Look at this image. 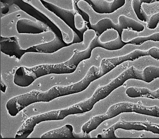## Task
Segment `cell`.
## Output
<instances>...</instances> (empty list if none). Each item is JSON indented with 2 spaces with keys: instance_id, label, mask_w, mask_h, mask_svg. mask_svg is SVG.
Returning a JSON list of instances; mask_svg holds the SVG:
<instances>
[{
  "instance_id": "cell-1",
  "label": "cell",
  "mask_w": 159,
  "mask_h": 139,
  "mask_svg": "<svg viewBox=\"0 0 159 139\" xmlns=\"http://www.w3.org/2000/svg\"><path fill=\"white\" fill-rule=\"evenodd\" d=\"M99 74V67L92 65L83 78L76 83L67 85L55 86L45 92L34 90L13 97L6 103L8 114L14 117L24 108L34 103L49 102L58 98L81 92L86 89L92 82L100 78Z\"/></svg>"
},
{
  "instance_id": "cell-12",
  "label": "cell",
  "mask_w": 159,
  "mask_h": 139,
  "mask_svg": "<svg viewBox=\"0 0 159 139\" xmlns=\"http://www.w3.org/2000/svg\"><path fill=\"white\" fill-rule=\"evenodd\" d=\"M19 39L16 36L4 38L1 37V51L10 57L20 60L23 56V49L19 44Z\"/></svg>"
},
{
  "instance_id": "cell-15",
  "label": "cell",
  "mask_w": 159,
  "mask_h": 139,
  "mask_svg": "<svg viewBox=\"0 0 159 139\" xmlns=\"http://www.w3.org/2000/svg\"><path fill=\"white\" fill-rule=\"evenodd\" d=\"M125 93L131 98L142 97L159 100V88L152 91L145 87H130L126 90Z\"/></svg>"
},
{
  "instance_id": "cell-19",
  "label": "cell",
  "mask_w": 159,
  "mask_h": 139,
  "mask_svg": "<svg viewBox=\"0 0 159 139\" xmlns=\"http://www.w3.org/2000/svg\"><path fill=\"white\" fill-rule=\"evenodd\" d=\"M142 3L143 2H142V0H133L131 2V5L138 18L141 21H144L145 19L141 8Z\"/></svg>"
},
{
  "instance_id": "cell-10",
  "label": "cell",
  "mask_w": 159,
  "mask_h": 139,
  "mask_svg": "<svg viewBox=\"0 0 159 139\" xmlns=\"http://www.w3.org/2000/svg\"><path fill=\"white\" fill-rule=\"evenodd\" d=\"M98 40L101 48L109 51L121 49L126 44L118 32L113 29L103 32L98 36Z\"/></svg>"
},
{
  "instance_id": "cell-11",
  "label": "cell",
  "mask_w": 159,
  "mask_h": 139,
  "mask_svg": "<svg viewBox=\"0 0 159 139\" xmlns=\"http://www.w3.org/2000/svg\"><path fill=\"white\" fill-rule=\"evenodd\" d=\"M19 34H39L51 30L50 27L40 21H34L26 18L20 19L16 24Z\"/></svg>"
},
{
  "instance_id": "cell-22",
  "label": "cell",
  "mask_w": 159,
  "mask_h": 139,
  "mask_svg": "<svg viewBox=\"0 0 159 139\" xmlns=\"http://www.w3.org/2000/svg\"><path fill=\"white\" fill-rule=\"evenodd\" d=\"M74 135L75 138H91V136L90 133L88 134L82 131L79 133H76L74 132Z\"/></svg>"
},
{
  "instance_id": "cell-18",
  "label": "cell",
  "mask_w": 159,
  "mask_h": 139,
  "mask_svg": "<svg viewBox=\"0 0 159 139\" xmlns=\"http://www.w3.org/2000/svg\"><path fill=\"white\" fill-rule=\"evenodd\" d=\"M75 25L76 29L82 35L87 30L85 19L80 14L77 13L75 17Z\"/></svg>"
},
{
  "instance_id": "cell-16",
  "label": "cell",
  "mask_w": 159,
  "mask_h": 139,
  "mask_svg": "<svg viewBox=\"0 0 159 139\" xmlns=\"http://www.w3.org/2000/svg\"><path fill=\"white\" fill-rule=\"evenodd\" d=\"M74 127L70 124H66L58 128L45 132L41 136L43 138H75Z\"/></svg>"
},
{
  "instance_id": "cell-20",
  "label": "cell",
  "mask_w": 159,
  "mask_h": 139,
  "mask_svg": "<svg viewBox=\"0 0 159 139\" xmlns=\"http://www.w3.org/2000/svg\"><path fill=\"white\" fill-rule=\"evenodd\" d=\"M159 23V12L152 14L149 17L147 24V27L150 30H154Z\"/></svg>"
},
{
  "instance_id": "cell-4",
  "label": "cell",
  "mask_w": 159,
  "mask_h": 139,
  "mask_svg": "<svg viewBox=\"0 0 159 139\" xmlns=\"http://www.w3.org/2000/svg\"><path fill=\"white\" fill-rule=\"evenodd\" d=\"M85 113L82 101L67 107L52 110L43 114L32 116L27 119L18 130L15 138H25L34 131L36 126L47 121L63 120L67 116Z\"/></svg>"
},
{
  "instance_id": "cell-2",
  "label": "cell",
  "mask_w": 159,
  "mask_h": 139,
  "mask_svg": "<svg viewBox=\"0 0 159 139\" xmlns=\"http://www.w3.org/2000/svg\"><path fill=\"white\" fill-rule=\"evenodd\" d=\"M91 56L92 52L89 47L83 51L76 49L74 50L72 56L66 62L39 65L31 67L20 66L15 72L14 83L18 86L25 88L44 76L73 73L81 62L90 59Z\"/></svg>"
},
{
  "instance_id": "cell-7",
  "label": "cell",
  "mask_w": 159,
  "mask_h": 139,
  "mask_svg": "<svg viewBox=\"0 0 159 139\" xmlns=\"http://www.w3.org/2000/svg\"><path fill=\"white\" fill-rule=\"evenodd\" d=\"M91 27L100 35L109 29H114L118 32L121 37L123 30L125 29H131L134 31L141 32L145 29L143 24L124 15H121L118 17L117 24L114 23L108 18H104L95 24H91Z\"/></svg>"
},
{
  "instance_id": "cell-14",
  "label": "cell",
  "mask_w": 159,
  "mask_h": 139,
  "mask_svg": "<svg viewBox=\"0 0 159 139\" xmlns=\"http://www.w3.org/2000/svg\"><path fill=\"white\" fill-rule=\"evenodd\" d=\"M90 2L94 11L100 14L112 13L125 4V0H92Z\"/></svg>"
},
{
  "instance_id": "cell-17",
  "label": "cell",
  "mask_w": 159,
  "mask_h": 139,
  "mask_svg": "<svg viewBox=\"0 0 159 139\" xmlns=\"http://www.w3.org/2000/svg\"><path fill=\"white\" fill-rule=\"evenodd\" d=\"M142 73L143 81L150 83L156 79L159 78V67L148 66L142 70Z\"/></svg>"
},
{
  "instance_id": "cell-9",
  "label": "cell",
  "mask_w": 159,
  "mask_h": 139,
  "mask_svg": "<svg viewBox=\"0 0 159 139\" xmlns=\"http://www.w3.org/2000/svg\"><path fill=\"white\" fill-rule=\"evenodd\" d=\"M43 6L48 10L56 15L61 20L63 21L64 23L72 29L73 31L77 34L80 38L83 40V36L82 34L76 29L75 25V17L76 13L75 8L73 6V9L71 10H69L63 8L58 7L51 3L45 1H40Z\"/></svg>"
},
{
  "instance_id": "cell-6",
  "label": "cell",
  "mask_w": 159,
  "mask_h": 139,
  "mask_svg": "<svg viewBox=\"0 0 159 139\" xmlns=\"http://www.w3.org/2000/svg\"><path fill=\"white\" fill-rule=\"evenodd\" d=\"M118 129L125 130L150 132L159 135V124L148 121H127L121 117L116 123L107 129H104L101 133L97 136V138H118L115 133Z\"/></svg>"
},
{
  "instance_id": "cell-5",
  "label": "cell",
  "mask_w": 159,
  "mask_h": 139,
  "mask_svg": "<svg viewBox=\"0 0 159 139\" xmlns=\"http://www.w3.org/2000/svg\"><path fill=\"white\" fill-rule=\"evenodd\" d=\"M132 79L143 81L142 71L134 66L125 70L107 84L98 87L90 98L82 101L85 112L92 110L96 103L104 99L127 80Z\"/></svg>"
},
{
  "instance_id": "cell-23",
  "label": "cell",
  "mask_w": 159,
  "mask_h": 139,
  "mask_svg": "<svg viewBox=\"0 0 159 139\" xmlns=\"http://www.w3.org/2000/svg\"><path fill=\"white\" fill-rule=\"evenodd\" d=\"M158 42L159 41V32L158 33Z\"/></svg>"
},
{
  "instance_id": "cell-8",
  "label": "cell",
  "mask_w": 159,
  "mask_h": 139,
  "mask_svg": "<svg viewBox=\"0 0 159 139\" xmlns=\"http://www.w3.org/2000/svg\"><path fill=\"white\" fill-rule=\"evenodd\" d=\"M146 56H149L147 50L137 49L123 56L104 58L100 62L99 67V75L100 77H103L123 62L128 61H134Z\"/></svg>"
},
{
  "instance_id": "cell-21",
  "label": "cell",
  "mask_w": 159,
  "mask_h": 139,
  "mask_svg": "<svg viewBox=\"0 0 159 139\" xmlns=\"http://www.w3.org/2000/svg\"><path fill=\"white\" fill-rule=\"evenodd\" d=\"M149 56L159 61V48L156 46L152 47L147 50Z\"/></svg>"
},
{
  "instance_id": "cell-13",
  "label": "cell",
  "mask_w": 159,
  "mask_h": 139,
  "mask_svg": "<svg viewBox=\"0 0 159 139\" xmlns=\"http://www.w3.org/2000/svg\"><path fill=\"white\" fill-rule=\"evenodd\" d=\"M73 44L74 43L68 44L64 41L62 38L55 35L54 38L52 41L32 46L28 49L29 52L51 54Z\"/></svg>"
},
{
  "instance_id": "cell-3",
  "label": "cell",
  "mask_w": 159,
  "mask_h": 139,
  "mask_svg": "<svg viewBox=\"0 0 159 139\" xmlns=\"http://www.w3.org/2000/svg\"><path fill=\"white\" fill-rule=\"evenodd\" d=\"M134 113L142 115L159 118V107L155 105H144L142 101L137 103L123 101L112 105L104 114L91 118L81 128V131L89 134L96 130L102 123L120 115L123 113Z\"/></svg>"
}]
</instances>
